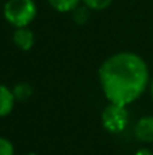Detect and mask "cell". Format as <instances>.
Returning a JSON list of instances; mask_svg holds the SVG:
<instances>
[{
  "label": "cell",
  "mask_w": 153,
  "mask_h": 155,
  "mask_svg": "<svg viewBox=\"0 0 153 155\" xmlns=\"http://www.w3.org/2000/svg\"><path fill=\"white\" fill-rule=\"evenodd\" d=\"M99 83L110 104L129 106L136 102L151 83L145 60L133 52H119L102 63Z\"/></svg>",
  "instance_id": "6da1fadb"
},
{
  "label": "cell",
  "mask_w": 153,
  "mask_h": 155,
  "mask_svg": "<svg viewBox=\"0 0 153 155\" xmlns=\"http://www.w3.org/2000/svg\"><path fill=\"white\" fill-rule=\"evenodd\" d=\"M4 19L15 29L27 27L37 16L34 0H7L3 7Z\"/></svg>",
  "instance_id": "7a4b0ae2"
},
{
  "label": "cell",
  "mask_w": 153,
  "mask_h": 155,
  "mask_svg": "<svg viewBox=\"0 0 153 155\" xmlns=\"http://www.w3.org/2000/svg\"><path fill=\"white\" fill-rule=\"evenodd\" d=\"M102 125L110 134H121L129 125L127 106L110 104L102 112Z\"/></svg>",
  "instance_id": "3957f363"
},
{
  "label": "cell",
  "mask_w": 153,
  "mask_h": 155,
  "mask_svg": "<svg viewBox=\"0 0 153 155\" xmlns=\"http://www.w3.org/2000/svg\"><path fill=\"white\" fill-rule=\"evenodd\" d=\"M134 136L141 143H153V116H142L136 123Z\"/></svg>",
  "instance_id": "277c9868"
},
{
  "label": "cell",
  "mask_w": 153,
  "mask_h": 155,
  "mask_svg": "<svg viewBox=\"0 0 153 155\" xmlns=\"http://www.w3.org/2000/svg\"><path fill=\"white\" fill-rule=\"evenodd\" d=\"M12 41L18 49L27 52L34 46L35 37L34 33L29 27H18V29H15V31L12 34Z\"/></svg>",
  "instance_id": "5b68a950"
},
{
  "label": "cell",
  "mask_w": 153,
  "mask_h": 155,
  "mask_svg": "<svg viewBox=\"0 0 153 155\" xmlns=\"http://www.w3.org/2000/svg\"><path fill=\"white\" fill-rule=\"evenodd\" d=\"M15 102L16 101L12 94V90L8 88L5 84L0 83V118L5 117L12 112Z\"/></svg>",
  "instance_id": "8992f818"
},
{
  "label": "cell",
  "mask_w": 153,
  "mask_h": 155,
  "mask_svg": "<svg viewBox=\"0 0 153 155\" xmlns=\"http://www.w3.org/2000/svg\"><path fill=\"white\" fill-rule=\"evenodd\" d=\"M50 7L57 12H72L79 7L81 0H48Z\"/></svg>",
  "instance_id": "52a82bcc"
},
{
  "label": "cell",
  "mask_w": 153,
  "mask_h": 155,
  "mask_svg": "<svg viewBox=\"0 0 153 155\" xmlns=\"http://www.w3.org/2000/svg\"><path fill=\"white\" fill-rule=\"evenodd\" d=\"M12 94L16 102H26L33 95V87L27 82H19L14 86Z\"/></svg>",
  "instance_id": "ba28073f"
},
{
  "label": "cell",
  "mask_w": 153,
  "mask_h": 155,
  "mask_svg": "<svg viewBox=\"0 0 153 155\" xmlns=\"http://www.w3.org/2000/svg\"><path fill=\"white\" fill-rule=\"evenodd\" d=\"M83 4L91 11H103L110 7L113 0H81Z\"/></svg>",
  "instance_id": "9c48e42d"
},
{
  "label": "cell",
  "mask_w": 153,
  "mask_h": 155,
  "mask_svg": "<svg viewBox=\"0 0 153 155\" xmlns=\"http://www.w3.org/2000/svg\"><path fill=\"white\" fill-rule=\"evenodd\" d=\"M88 11H91V10H88L86 5H84V7H77L76 10H73L72 14H73V19H75L76 23H79V25L87 23L88 18H89Z\"/></svg>",
  "instance_id": "30bf717a"
},
{
  "label": "cell",
  "mask_w": 153,
  "mask_h": 155,
  "mask_svg": "<svg viewBox=\"0 0 153 155\" xmlns=\"http://www.w3.org/2000/svg\"><path fill=\"white\" fill-rule=\"evenodd\" d=\"M15 154V148L11 140L5 139V137L0 136V155H14Z\"/></svg>",
  "instance_id": "8fae6325"
},
{
  "label": "cell",
  "mask_w": 153,
  "mask_h": 155,
  "mask_svg": "<svg viewBox=\"0 0 153 155\" xmlns=\"http://www.w3.org/2000/svg\"><path fill=\"white\" fill-rule=\"evenodd\" d=\"M136 155H153V151L151 148H146V147H141L136 151Z\"/></svg>",
  "instance_id": "7c38bea8"
},
{
  "label": "cell",
  "mask_w": 153,
  "mask_h": 155,
  "mask_svg": "<svg viewBox=\"0 0 153 155\" xmlns=\"http://www.w3.org/2000/svg\"><path fill=\"white\" fill-rule=\"evenodd\" d=\"M149 88H151V95H152V98H153V79H152V82L149 83Z\"/></svg>",
  "instance_id": "4fadbf2b"
},
{
  "label": "cell",
  "mask_w": 153,
  "mask_h": 155,
  "mask_svg": "<svg viewBox=\"0 0 153 155\" xmlns=\"http://www.w3.org/2000/svg\"><path fill=\"white\" fill-rule=\"evenodd\" d=\"M26 155H35V154H33V153H29V154H26Z\"/></svg>",
  "instance_id": "5bb4252c"
},
{
  "label": "cell",
  "mask_w": 153,
  "mask_h": 155,
  "mask_svg": "<svg viewBox=\"0 0 153 155\" xmlns=\"http://www.w3.org/2000/svg\"><path fill=\"white\" fill-rule=\"evenodd\" d=\"M152 151H153V147H152Z\"/></svg>",
  "instance_id": "9a60e30c"
}]
</instances>
